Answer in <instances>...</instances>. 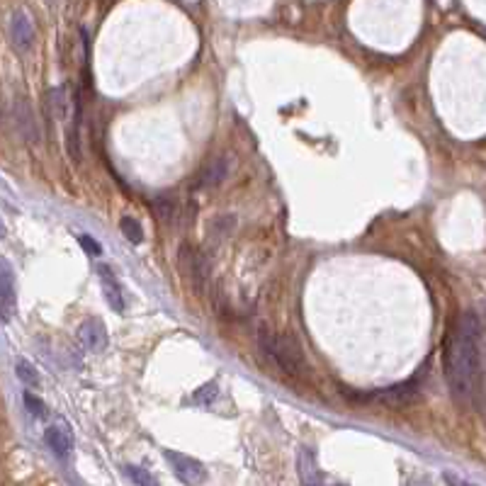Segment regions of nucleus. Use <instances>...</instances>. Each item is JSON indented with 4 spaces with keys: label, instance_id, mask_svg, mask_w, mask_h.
Wrapping results in <instances>:
<instances>
[{
    "label": "nucleus",
    "instance_id": "nucleus-12",
    "mask_svg": "<svg viewBox=\"0 0 486 486\" xmlns=\"http://www.w3.org/2000/svg\"><path fill=\"white\" fill-rule=\"evenodd\" d=\"M226 173H229V161L226 158H219V161H214L209 168H204L202 177H200V185L214 188V185H219V182L226 177Z\"/></svg>",
    "mask_w": 486,
    "mask_h": 486
},
{
    "label": "nucleus",
    "instance_id": "nucleus-18",
    "mask_svg": "<svg viewBox=\"0 0 486 486\" xmlns=\"http://www.w3.org/2000/svg\"><path fill=\"white\" fill-rule=\"evenodd\" d=\"M25 406H27V411H30V416H35V418H44L46 416V406H44V401L39 399V396H35L32 391H25Z\"/></svg>",
    "mask_w": 486,
    "mask_h": 486
},
{
    "label": "nucleus",
    "instance_id": "nucleus-14",
    "mask_svg": "<svg viewBox=\"0 0 486 486\" xmlns=\"http://www.w3.org/2000/svg\"><path fill=\"white\" fill-rule=\"evenodd\" d=\"M119 229H122V233L127 236V241H132V243H142L144 241V229H142V224H139V219L122 217L119 219Z\"/></svg>",
    "mask_w": 486,
    "mask_h": 486
},
{
    "label": "nucleus",
    "instance_id": "nucleus-5",
    "mask_svg": "<svg viewBox=\"0 0 486 486\" xmlns=\"http://www.w3.org/2000/svg\"><path fill=\"white\" fill-rule=\"evenodd\" d=\"M78 338L86 345V350L90 353H102L110 343V336H107V329L100 319H86L81 326H78Z\"/></svg>",
    "mask_w": 486,
    "mask_h": 486
},
{
    "label": "nucleus",
    "instance_id": "nucleus-7",
    "mask_svg": "<svg viewBox=\"0 0 486 486\" xmlns=\"http://www.w3.org/2000/svg\"><path fill=\"white\" fill-rule=\"evenodd\" d=\"M44 440L46 445L51 447V452H54L56 457H61V460H66L68 455H71L73 450V433L71 428H68L66 423H54L46 428L44 433Z\"/></svg>",
    "mask_w": 486,
    "mask_h": 486
},
{
    "label": "nucleus",
    "instance_id": "nucleus-4",
    "mask_svg": "<svg viewBox=\"0 0 486 486\" xmlns=\"http://www.w3.org/2000/svg\"><path fill=\"white\" fill-rule=\"evenodd\" d=\"M17 311V287L15 270L6 258H0V321L8 324Z\"/></svg>",
    "mask_w": 486,
    "mask_h": 486
},
{
    "label": "nucleus",
    "instance_id": "nucleus-2",
    "mask_svg": "<svg viewBox=\"0 0 486 486\" xmlns=\"http://www.w3.org/2000/svg\"><path fill=\"white\" fill-rule=\"evenodd\" d=\"M270 360L278 362L280 370L287 372V375H302V370H304V353L292 336H275Z\"/></svg>",
    "mask_w": 486,
    "mask_h": 486
},
{
    "label": "nucleus",
    "instance_id": "nucleus-23",
    "mask_svg": "<svg viewBox=\"0 0 486 486\" xmlns=\"http://www.w3.org/2000/svg\"><path fill=\"white\" fill-rule=\"evenodd\" d=\"M0 238H6V224H3V219H0Z\"/></svg>",
    "mask_w": 486,
    "mask_h": 486
},
{
    "label": "nucleus",
    "instance_id": "nucleus-15",
    "mask_svg": "<svg viewBox=\"0 0 486 486\" xmlns=\"http://www.w3.org/2000/svg\"><path fill=\"white\" fill-rule=\"evenodd\" d=\"M219 396V385L217 382H207V385H202L197 391L193 394V401L197 406H212L214 401H217Z\"/></svg>",
    "mask_w": 486,
    "mask_h": 486
},
{
    "label": "nucleus",
    "instance_id": "nucleus-1",
    "mask_svg": "<svg viewBox=\"0 0 486 486\" xmlns=\"http://www.w3.org/2000/svg\"><path fill=\"white\" fill-rule=\"evenodd\" d=\"M481 382V321L474 311H462L447 343V385L457 401L472 404Z\"/></svg>",
    "mask_w": 486,
    "mask_h": 486
},
{
    "label": "nucleus",
    "instance_id": "nucleus-22",
    "mask_svg": "<svg viewBox=\"0 0 486 486\" xmlns=\"http://www.w3.org/2000/svg\"><path fill=\"white\" fill-rule=\"evenodd\" d=\"M409 486H431L425 479H414V481H409Z\"/></svg>",
    "mask_w": 486,
    "mask_h": 486
},
{
    "label": "nucleus",
    "instance_id": "nucleus-9",
    "mask_svg": "<svg viewBox=\"0 0 486 486\" xmlns=\"http://www.w3.org/2000/svg\"><path fill=\"white\" fill-rule=\"evenodd\" d=\"M97 278H100V284H102V292H105V299L115 311H122L124 309V299H122V287H119V280L115 278L110 265H100L97 268Z\"/></svg>",
    "mask_w": 486,
    "mask_h": 486
},
{
    "label": "nucleus",
    "instance_id": "nucleus-13",
    "mask_svg": "<svg viewBox=\"0 0 486 486\" xmlns=\"http://www.w3.org/2000/svg\"><path fill=\"white\" fill-rule=\"evenodd\" d=\"M15 375H17V380L22 382V385H27V387H39L41 385V380H39V372L35 370V364L32 362H27V360H17L15 362Z\"/></svg>",
    "mask_w": 486,
    "mask_h": 486
},
{
    "label": "nucleus",
    "instance_id": "nucleus-11",
    "mask_svg": "<svg viewBox=\"0 0 486 486\" xmlns=\"http://www.w3.org/2000/svg\"><path fill=\"white\" fill-rule=\"evenodd\" d=\"M15 119H17V127H20L22 137H25L30 144H35L37 139H39V127H37V117L32 115V107L27 100H17Z\"/></svg>",
    "mask_w": 486,
    "mask_h": 486
},
{
    "label": "nucleus",
    "instance_id": "nucleus-17",
    "mask_svg": "<svg viewBox=\"0 0 486 486\" xmlns=\"http://www.w3.org/2000/svg\"><path fill=\"white\" fill-rule=\"evenodd\" d=\"M275 331H270L268 326H260V331H258V348H260V353L265 355V358H270L273 355V345H275Z\"/></svg>",
    "mask_w": 486,
    "mask_h": 486
},
{
    "label": "nucleus",
    "instance_id": "nucleus-3",
    "mask_svg": "<svg viewBox=\"0 0 486 486\" xmlns=\"http://www.w3.org/2000/svg\"><path fill=\"white\" fill-rule=\"evenodd\" d=\"M166 460L171 462L173 472H175V476L182 481V484L200 486V484H204V481H207V469H204L202 462L195 460V457L182 455V452L168 450L166 452Z\"/></svg>",
    "mask_w": 486,
    "mask_h": 486
},
{
    "label": "nucleus",
    "instance_id": "nucleus-20",
    "mask_svg": "<svg viewBox=\"0 0 486 486\" xmlns=\"http://www.w3.org/2000/svg\"><path fill=\"white\" fill-rule=\"evenodd\" d=\"M173 214H175V207H173V202H168L166 197H161L156 202V217H161L163 222H171Z\"/></svg>",
    "mask_w": 486,
    "mask_h": 486
},
{
    "label": "nucleus",
    "instance_id": "nucleus-21",
    "mask_svg": "<svg viewBox=\"0 0 486 486\" xmlns=\"http://www.w3.org/2000/svg\"><path fill=\"white\" fill-rule=\"evenodd\" d=\"M443 479H445V484H447V486H476V484H472V481L460 479V476L452 474V472H445V474H443Z\"/></svg>",
    "mask_w": 486,
    "mask_h": 486
},
{
    "label": "nucleus",
    "instance_id": "nucleus-16",
    "mask_svg": "<svg viewBox=\"0 0 486 486\" xmlns=\"http://www.w3.org/2000/svg\"><path fill=\"white\" fill-rule=\"evenodd\" d=\"M127 476H129V479H132L137 486H158L156 476H153L148 469H144V467L127 465Z\"/></svg>",
    "mask_w": 486,
    "mask_h": 486
},
{
    "label": "nucleus",
    "instance_id": "nucleus-10",
    "mask_svg": "<svg viewBox=\"0 0 486 486\" xmlns=\"http://www.w3.org/2000/svg\"><path fill=\"white\" fill-rule=\"evenodd\" d=\"M297 472H299V479H302L304 486H324L319 465H316V457L309 447H302V450H299Z\"/></svg>",
    "mask_w": 486,
    "mask_h": 486
},
{
    "label": "nucleus",
    "instance_id": "nucleus-8",
    "mask_svg": "<svg viewBox=\"0 0 486 486\" xmlns=\"http://www.w3.org/2000/svg\"><path fill=\"white\" fill-rule=\"evenodd\" d=\"M10 37H12V44H15L20 51H27L32 46V41H35V25H32L27 12L17 10L15 15H12Z\"/></svg>",
    "mask_w": 486,
    "mask_h": 486
},
{
    "label": "nucleus",
    "instance_id": "nucleus-19",
    "mask_svg": "<svg viewBox=\"0 0 486 486\" xmlns=\"http://www.w3.org/2000/svg\"><path fill=\"white\" fill-rule=\"evenodd\" d=\"M78 243L83 246V251H86L90 258H100L102 255V246L100 241H95L93 236H88V233H78Z\"/></svg>",
    "mask_w": 486,
    "mask_h": 486
},
{
    "label": "nucleus",
    "instance_id": "nucleus-6",
    "mask_svg": "<svg viewBox=\"0 0 486 486\" xmlns=\"http://www.w3.org/2000/svg\"><path fill=\"white\" fill-rule=\"evenodd\" d=\"M180 265L185 270L190 280H193V287L202 292L204 289V282H207V275H209V263L202 253H193L190 249H182L180 253Z\"/></svg>",
    "mask_w": 486,
    "mask_h": 486
}]
</instances>
